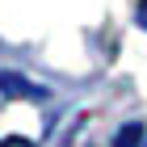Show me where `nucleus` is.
<instances>
[{
  "mask_svg": "<svg viewBox=\"0 0 147 147\" xmlns=\"http://www.w3.org/2000/svg\"><path fill=\"white\" fill-rule=\"evenodd\" d=\"M0 147H34L30 139H21V135H13V139H0Z\"/></svg>",
  "mask_w": 147,
  "mask_h": 147,
  "instance_id": "3",
  "label": "nucleus"
},
{
  "mask_svg": "<svg viewBox=\"0 0 147 147\" xmlns=\"http://www.w3.org/2000/svg\"><path fill=\"white\" fill-rule=\"evenodd\" d=\"M147 143V135H143V126L139 122H126L118 135H113V147H143Z\"/></svg>",
  "mask_w": 147,
  "mask_h": 147,
  "instance_id": "2",
  "label": "nucleus"
},
{
  "mask_svg": "<svg viewBox=\"0 0 147 147\" xmlns=\"http://www.w3.org/2000/svg\"><path fill=\"white\" fill-rule=\"evenodd\" d=\"M0 92H4V97H17V101H46V97H51L42 84L17 76V71H0Z\"/></svg>",
  "mask_w": 147,
  "mask_h": 147,
  "instance_id": "1",
  "label": "nucleus"
},
{
  "mask_svg": "<svg viewBox=\"0 0 147 147\" xmlns=\"http://www.w3.org/2000/svg\"><path fill=\"white\" fill-rule=\"evenodd\" d=\"M135 21H139V30H147V0H139V9H135Z\"/></svg>",
  "mask_w": 147,
  "mask_h": 147,
  "instance_id": "4",
  "label": "nucleus"
}]
</instances>
